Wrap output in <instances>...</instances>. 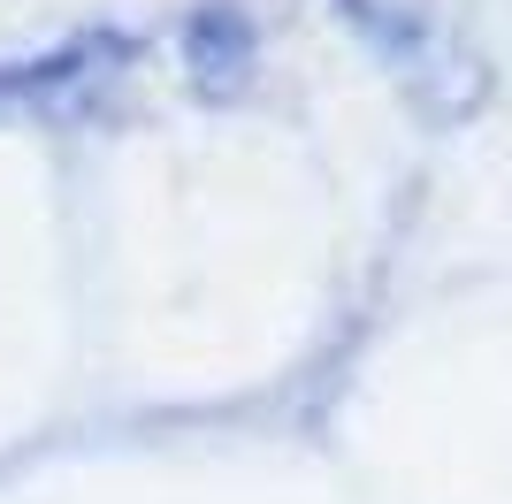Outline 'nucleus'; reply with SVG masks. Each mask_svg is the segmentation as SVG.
Returning <instances> with one entry per match:
<instances>
[{
    "label": "nucleus",
    "instance_id": "f257e3e1",
    "mask_svg": "<svg viewBox=\"0 0 512 504\" xmlns=\"http://www.w3.org/2000/svg\"><path fill=\"white\" fill-rule=\"evenodd\" d=\"M184 62L199 69V84H207V92H222L237 69L253 62V39H245V23H237V16L207 8V16H192V31H184Z\"/></svg>",
    "mask_w": 512,
    "mask_h": 504
}]
</instances>
